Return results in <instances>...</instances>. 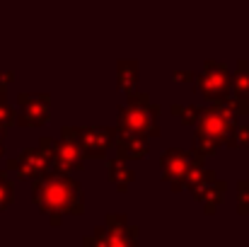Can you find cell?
Here are the masks:
<instances>
[{"mask_svg": "<svg viewBox=\"0 0 249 247\" xmlns=\"http://www.w3.org/2000/svg\"><path fill=\"white\" fill-rule=\"evenodd\" d=\"M34 199L53 218V223H58L61 213H80L83 211L78 187L68 179H53V182H46L44 187H36Z\"/></svg>", "mask_w": 249, "mask_h": 247, "instance_id": "cell-1", "label": "cell"}, {"mask_svg": "<svg viewBox=\"0 0 249 247\" xmlns=\"http://www.w3.org/2000/svg\"><path fill=\"white\" fill-rule=\"evenodd\" d=\"M126 218L109 216L107 228H97L92 238L85 240V247H136V228L124 223Z\"/></svg>", "mask_w": 249, "mask_h": 247, "instance_id": "cell-2", "label": "cell"}]
</instances>
